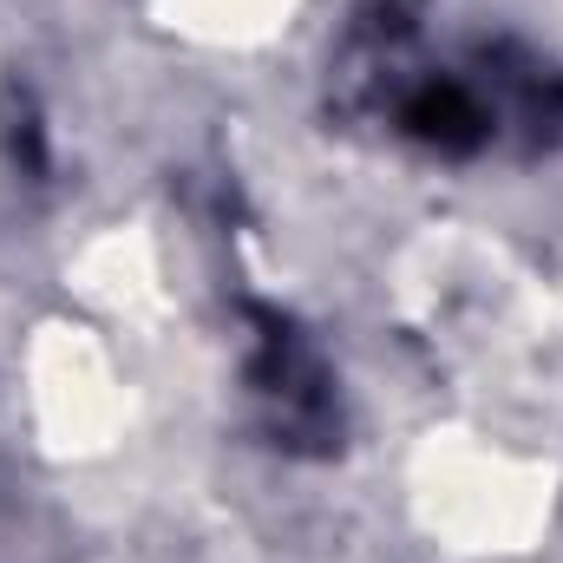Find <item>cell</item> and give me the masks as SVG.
<instances>
[{
    "instance_id": "obj_1",
    "label": "cell",
    "mask_w": 563,
    "mask_h": 563,
    "mask_svg": "<svg viewBox=\"0 0 563 563\" xmlns=\"http://www.w3.org/2000/svg\"><path fill=\"white\" fill-rule=\"evenodd\" d=\"M407 125H413L426 144H439V151H472V144L485 139V112H478L472 92H459V86H426L420 99L407 106Z\"/></svg>"
}]
</instances>
